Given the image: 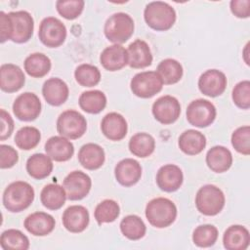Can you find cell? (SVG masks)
<instances>
[{
    "label": "cell",
    "instance_id": "1",
    "mask_svg": "<svg viewBox=\"0 0 250 250\" xmlns=\"http://www.w3.org/2000/svg\"><path fill=\"white\" fill-rule=\"evenodd\" d=\"M34 22L26 11L0 12V42L12 40L15 43H25L33 34Z\"/></svg>",
    "mask_w": 250,
    "mask_h": 250
},
{
    "label": "cell",
    "instance_id": "2",
    "mask_svg": "<svg viewBox=\"0 0 250 250\" xmlns=\"http://www.w3.org/2000/svg\"><path fill=\"white\" fill-rule=\"evenodd\" d=\"M34 199V189L26 182L17 181L10 184L3 192V205L13 213L28 208Z\"/></svg>",
    "mask_w": 250,
    "mask_h": 250
},
{
    "label": "cell",
    "instance_id": "3",
    "mask_svg": "<svg viewBox=\"0 0 250 250\" xmlns=\"http://www.w3.org/2000/svg\"><path fill=\"white\" fill-rule=\"evenodd\" d=\"M146 217L151 226L157 229L167 228L176 220L177 207L168 198H153L146 204Z\"/></svg>",
    "mask_w": 250,
    "mask_h": 250
},
{
    "label": "cell",
    "instance_id": "4",
    "mask_svg": "<svg viewBox=\"0 0 250 250\" xmlns=\"http://www.w3.org/2000/svg\"><path fill=\"white\" fill-rule=\"evenodd\" d=\"M144 18L150 28L156 31H165L174 25L176 21V12L168 3L154 1L146 6Z\"/></svg>",
    "mask_w": 250,
    "mask_h": 250
},
{
    "label": "cell",
    "instance_id": "5",
    "mask_svg": "<svg viewBox=\"0 0 250 250\" xmlns=\"http://www.w3.org/2000/svg\"><path fill=\"white\" fill-rule=\"evenodd\" d=\"M225 202L224 192L214 185L201 187L195 196L196 208L205 216H215L219 214L223 210Z\"/></svg>",
    "mask_w": 250,
    "mask_h": 250
},
{
    "label": "cell",
    "instance_id": "6",
    "mask_svg": "<svg viewBox=\"0 0 250 250\" xmlns=\"http://www.w3.org/2000/svg\"><path fill=\"white\" fill-rule=\"evenodd\" d=\"M105 37L115 44L126 42L134 32V21L126 13H115L105 21L104 27Z\"/></svg>",
    "mask_w": 250,
    "mask_h": 250
},
{
    "label": "cell",
    "instance_id": "7",
    "mask_svg": "<svg viewBox=\"0 0 250 250\" xmlns=\"http://www.w3.org/2000/svg\"><path fill=\"white\" fill-rule=\"evenodd\" d=\"M87 129L85 117L78 111L68 109L60 114L57 120L58 133L70 140L79 139L84 135Z\"/></svg>",
    "mask_w": 250,
    "mask_h": 250
},
{
    "label": "cell",
    "instance_id": "8",
    "mask_svg": "<svg viewBox=\"0 0 250 250\" xmlns=\"http://www.w3.org/2000/svg\"><path fill=\"white\" fill-rule=\"evenodd\" d=\"M130 87L135 96L148 99L162 90L163 82L156 71H143L132 78Z\"/></svg>",
    "mask_w": 250,
    "mask_h": 250
},
{
    "label": "cell",
    "instance_id": "9",
    "mask_svg": "<svg viewBox=\"0 0 250 250\" xmlns=\"http://www.w3.org/2000/svg\"><path fill=\"white\" fill-rule=\"evenodd\" d=\"M188 122L198 128H205L211 125L216 118L215 105L204 99H197L192 101L187 108Z\"/></svg>",
    "mask_w": 250,
    "mask_h": 250
},
{
    "label": "cell",
    "instance_id": "10",
    "mask_svg": "<svg viewBox=\"0 0 250 250\" xmlns=\"http://www.w3.org/2000/svg\"><path fill=\"white\" fill-rule=\"evenodd\" d=\"M38 37L45 46L57 48L61 46L66 38V27L59 19L47 17L40 22Z\"/></svg>",
    "mask_w": 250,
    "mask_h": 250
},
{
    "label": "cell",
    "instance_id": "11",
    "mask_svg": "<svg viewBox=\"0 0 250 250\" xmlns=\"http://www.w3.org/2000/svg\"><path fill=\"white\" fill-rule=\"evenodd\" d=\"M13 112L19 120L33 121L41 112V102L34 93H22L15 100Z\"/></svg>",
    "mask_w": 250,
    "mask_h": 250
},
{
    "label": "cell",
    "instance_id": "12",
    "mask_svg": "<svg viewBox=\"0 0 250 250\" xmlns=\"http://www.w3.org/2000/svg\"><path fill=\"white\" fill-rule=\"evenodd\" d=\"M62 187L69 200H81L90 191L91 178L82 171H72L63 180Z\"/></svg>",
    "mask_w": 250,
    "mask_h": 250
},
{
    "label": "cell",
    "instance_id": "13",
    "mask_svg": "<svg viewBox=\"0 0 250 250\" xmlns=\"http://www.w3.org/2000/svg\"><path fill=\"white\" fill-rule=\"evenodd\" d=\"M152 114L161 124H172L181 114L180 103L175 97L162 96L153 103Z\"/></svg>",
    "mask_w": 250,
    "mask_h": 250
},
{
    "label": "cell",
    "instance_id": "14",
    "mask_svg": "<svg viewBox=\"0 0 250 250\" xmlns=\"http://www.w3.org/2000/svg\"><path fill=\"white\" fill-rule=\"evenodd\" d=\"M227 84L228 80L225 73L218 69H208L203 72L198 79L200 92L212 98L222 95L227 88Z\"/></svg>",
    "mask_w": 250,
    "mask_h": 250
},
{
    "label": "cell",
    "instance_id": "15",
    "mask_svg": "<svg viewBox=\"0 0 250 250\" xmlns=\"http://www.w3.org/2000/svg\"><path fill=\"white\" fill-rule=\"evenodd\" d=\"M184 181L183 172L175 164H166L159 168L156 174V184L158 188L166 192L178 190Z\"/></svg>",
    "mask_w": 250,
    "mask_h": 250
},
{
    "label": "cell",
    "instance_id": "16",
    "mask_svg": "<svg viewBox=\"0 0 250 250\" xmlns=\"http://www.w3.org/2000/svg\"><path fill=\"white\" fill-rule=\"evenodd\" d=\"M89 221V212L81 205L69 206L62 214L63 227L73 233L82 232L88 227Z\"/></svg>",
    "mask_w": 250,
    "mask_h": 250
},
{
    "label": "cell",
    "instance_id": "17",
    "mask_svg": "<svg viewBox=\"0 0 250 250\" xmlns=\"http://www.w3.org/2000/svg\"><path fill=\"white\" fill-rule=\"evenodd\" d=\"M25 76L20 66L5 63L0 67V88L6 93H14L22 88Z\"/></svg>",
    "mask_w": 250,
    "mask_h": 250
},
{
    "label": "cell",
    "instance_id": "18",
    "mask_svg": "<svg viewBox=\"0 0 250 250\" xmlns=\"http://www.w3.org/2000/svg\"><path fill=\"white\" fill-rule=\"evenodd\" d=\"M116 181L123 187H131L139 182L142 176L140 163L133 158H125L119 161L114 168Z\"/></svg>",
    "mask_w": 250,
    "mask_h": 250
},
{
    "label": "cell",
    "instance_id": "19",
    "mask_svg": "<svg viewBox=\"0 0 250 250\" xmlns=\"http://www.w3.org/2000/svg\"><path fill=\"white\" fill-rule=\"evenodd\" d=\"M100 62L104 68L108 71L119 70L128 64V52L120 44L108 46L102 52Z\"/></svg>",
    "mask_w": 250,
    "mask_h": 250
},
{
    "label": "cell",
    "instance_id": "20",
    "mask_svg": "<svg viewBox=\"0 0 250 250\" xmlns=\"http://www.w3.org/2000/svg\"><path fill=\"white\" fill-rule=\"evenodd\" d=\"M42 94L49 104L59 106L66 102L69 90L63 80L58 77H52L44 82Z\"/></svg>",
    "mask_w": 250,
    "mask_h": 250
},
{
    "label": "cell",
    "instance_id": "21",
    "mask_svg": "<svg viewBox=\"0 0 250 250\" xmlns=\"http://www.w3.org/2000/svg\"><path fill=\"white\" fill-rule=\"evenodd\" d=\"M102 133L110 141H121L128 130L125 118L117 112H109L101 122Z\"/></svg>",
    "mask_w": 250,
    "mask_h": 250
},
{
    "label": "cell",
    "instance_id": "22",
    "mask_svg": "<svg viewBox=\"0 0 250 250\" xmlns=\"http://www.w3.org/2000/svg\"><path fill=\"white\" fill-rule=\"evenodd\" d=\"M47 155L57 162L69 160L74 153V146L70 141L62 136H54L45 144Z\"/></svg>",
    "mask_w": 250,
    "mask_h": 250
},
{
    "label": "cell",
    "instance_id": "23",
    "mask_svg": "<svg viewBox=\"0 0 250 250\" xmlns=\"http://www.w3.org/2000/svg\"><path fill=\"white\" fill-rule=\"evenodd\" d=\"M25 229L35 236H45L55 229V219L45 212H35L28 215L24 220Z\"/></svg>",
    "mask_w": 250,
    "mask_h": 250
},
{
    "label": "cell",
    "instance_id": "24",
    "mask_svg": "<svg viewBox=\"0 0 250 250\" xmlns=\"http://www.w3.org/2000/svg\"><path fill=\"white\" fill-rule=\"evenodd\" d=\"M249 230L240 225L229 227L223 235L224 247L228 250H245L249 246Z\"/></svg>",
    "mask_w": 250,
    "mask_h": 250
},
{
    "label": "cell",
    "instance_id": "25",
    "mask_svg": "<svg viewBox=\"0 0 250 250\" xmlns=\"http://www.w3.org/2000/svg\"><path fill=\"white\" fill-rule=\"evenodd\" d=\"M128 64L132 68H145L151 64L152 55L147 43L137 39L128 46Z\"/></svg>",
    "mask_w": 250,
    "mask_h": 250
},
{
    "label": "cell",
    "instance_id": "26",
    "mask_svg": "<svg viewBox=\"0 0 250 250\" xmlns=\"http://www.w3.org/2000/svg\"><path fill=\"white\" fill-rule=\"evenodd\" d=\"M105 159L104 148L93 143L81 146L78 151V160L87 170H97L104 164Z\"/></svg>",
    "mask_w": 250,
    "mask_h": 250
},
{
    "label": "cell",
    "instance_id": "27",
    "mask_svg": "<svg viewBox=\"0 0 250 250\" xmlns=\"http://www.w3.org/2000/svg\"><path fill=\"white\" fill-rule=\"evenodd\" d=\"M206 163L215 173L226 172L232 164L231 152L223 146H215L207 151Z\"/></svg>",
    "mask_w": 250,
    "mask_h": 250
},
{
    "label": "cell",
    "instance_id": "28",
    "mask_svg": "<svg viewBox=\"0 0 250 250\" xmlns=\"http://www.w3.org/2000/svg\"><path fill=\"white\" fill-rule=\"evenodd\" d=\"M179 147L188 155H196L206 146L205 136L196 130L189 129L182 133L179 137Z\"/></svg>",
    "mask_w": 250,
    "mask_h": 250
},
{
    "label": "cell",
    "instance_id": "29",
    "mask_svg": "<svg viewBox=\"0 0 250 250\" xmlns=\"http://www.w3.org/2000/svg\"><path fill=\"white\" fill-rule=\"evenodd\" d=\"M26 171L33 179H45L53 171L52 159L43 153H34L26 161Z\"/></svg>",
    "mask_w": 250,
    "mask_h": 250
},
{
    "label": "cell",
    "instance_id": "30",
    "mask_svg": "<svg viewBox=\"0 0 250 250\" xmlns=\"http://www.w3.org/2000/svg\"><path fill=\"white\" fill-rule=\"evenodd\" d=\"M66 198L64 188L58 184L46 185L40 193L41 203L49 210H58L62 208L64 205Z\"/></svg>",
    "mask_w": 250,
    "mask_h": 250
},
{
    "label": "cell",
    "instance_id": "31",
    "mask_svg": "<svg viewBox=\"0 0 250 250\" xmlns=\"http://www.w3.org/2000/svg\"><path fill=\"white\" fill-rule=\"evenodd\" d=\"M79 106L87 113L97 114L104 109L106 105V97L100 90L83 92L79 97Z\"/></svg>",
    "mask_w": 250,
    "mask_h": 250
},
{
    "label": "cell",
    "instance_id": "32",
    "mask_svg": "<svg viewBox=\"0 0 250 250\" xmlns=\"http://www.w3.org/2000/svg\"><path fill=\"white\" fill-rule=\"evenodd\" d=\"M24 70L34 78L45 76L51 69V60L42 53H33L24 60Z\"/></svg>",
    "mask_w": 250,
    "mask_h": 250
},
{
    "label": "cell",
    "instance_id": "33",
    "mask_svg": "<svg viewBox=\"0 0 250 250\" xmlns=\"http://www.w3.org/2000/svg\"><path fill=\"white\" fill-rule=\"evenodd\" d=\"M155 148L154 138L145 132L137 133L129 141L130 151L138 157H148Z\"/></svg>",
    "mask_w": 250,
    "mask_h": 250
},
{
    "label": "cell",
    "instance_id": "34",
    "mask_svg": "<svg viewBox=\"0 0 250 250\" xmlns=\"http://www.w3.org/2000/svg\"><path fill=\"white\" fill-rule=\"evenodd\" d=\"M156 72L161 77L163 84L172 85L181 80L183 76V66L174 59H165L157 65Z\"/></svg>",
    "mask_w": 250,
    "mask_h": 250
},
{
    "label": "cell",
    "instance_id": "35",
    "mask_svg": "<svg viewBox=\"0 0 250 250\" xmlns=\"http://www.w3.org/2000/svg\"><path fill=\"white\" fill-rule=\"evenodd\" d=\"M120 230L128 239L139 240L145 236L146 227L139 216L128 215L120 222Z\"/></svg>",
    "mask_w": 250,
    "mask_h": 250
},
{
    "label": "cell",
    "instance_id": "36",
    "mask_svg": "<svg viewBox=\"0 0 250 250\" xmlns=\"http://www.w3.org/2000/svg\"><path fill=\"white\" fill-rule=\"evenodd\" d=\"M0 245L4 250H27L29 239L21 230L10 229L2 232Z\"/></svg>",
    "mask_w": 250,
    "mask_h": 250
},
{
    "label": "cell",
    "instance_id": "37",
    "mask_svg": "<svg viewBox=\"0 0 250 250\" xmlns=\"http://www.w3.org/2000/svg\"><path fill=\"white\" fill-rule=\"evenodd\" d=\"M41 140L40 131L32 126H24L21 128L15 136L17 146L22 150H30L34 148Z\"/></svg>",
    "mask_w": 250,
    "mask_h": 250
},
{
    "label": "cell",
    "instance_id": "38",
    "mask_svg": "<svg viewBox=\"0 0 250 250\" xmlns=\"http://www.w3.org/2000/svg\"><path fill=\"white\" fill-rule=\"evenodd\" d=\"M74 77L79 85L83 87H94L98 85L101 80V72L99 68L93 64L82 63L76 67Z\"/></svg>",
    "mask_w": 250,
    "mask_h": 250
},
{
    "label": "cell",
    "instance_id": "39",
    "mask_svg": "<svg viewBox=\"0 0 250 250\" xmlns=\"http://www.w3.org/2000/svg\"><path fill=\"white\" fill-rule=\"evenodd\" d=\"M120 214V208L116 201L105 199L99 203L95 209L94 216L98 224L114 222Z\"/></svg>",
    "mask_w": 250,
    "mask_h": 250
},
{
    "label": "cell",
    "instance_id": "40",
    "mask_svg": "<svg viewBox=\"0 0 250 250\" xmlns=\"http://www.w3.org/2000/svg\"><path fill=\"white\" fill-rule=\"evenodd\" d=\"M218 238V229L213 225H200L195 228L192 233V241L198 247H210L215 244Z\"/></svg>",
    "mask_w": 250,
    "mask_h": 250
},
{
    "label": "cell",
    "instance_id": "41",
    "mask_svg": "<svg viewBox=\"0 0 250 250\" xmlns=\"http://www.w3.org/2000/svg\"><path fill=\"white\" fill-rule=\"evenodd\" d=\"M83 0H58L56 8L58 13L66 20H74L78 18L84 9Z\"/></svg>",
    "mask_w": 250,
    "mask_h": 250
},
{
    "label": "cell",
    "instance_id": "42",
    "mask_svg": "<svg viewBox=\"0 0 250 250\" xmlns=\"http://www.w3.org/2000/svg\"><path fill=\"white\" fill-rule=\"evenodd\" d=\"M231 145L237 152L244 155L250 154V127L248 125L241 126L232 133Z\"/></svg>",
    "mask_w": 250,
    "mask_h": 250
},
{
    "label": "cell",
    "instance_id": "43",
    "mask_svg": "<svg viewBox=\"0 0 250 250\" xmlns=\"http://www.w3.org/2000/svg\"><path fill=\"white\" fill-rule=\"evenodd\" d=\"M232 101L241 109L250 107V81L243 80L238 82L232 90Z\"/></svg>",
    "mask_w": 250,
    "mask_h": 250
},
{
    "label": "cell",
    "instance_id": "44",
    "mask_svg": "<svg viewBox=\"0 0 250 250\" xmlns=\"http://www.w3.org/2000/svg\"><path fill=\"white\" fill-rule=\"evenodd\" d=\"M19 160L18 151L11 146H0V167L2 169H8L13 167Z\"/></svg>",
    "mask_w": 250,
    "mask_h": 250
},
{
    "label": "cell",
    "instance_id": "45",
    "mask_svg": "<svg viewBox=\"0 0 250 250\" xmlns=\"http://www.w3.org/2000/svg\"><path fill=\"white\" fill-rule=\"evenodd\" d=\"M0 119H1L0 140L4 141L12 135L14 130V121L11 115L5 109L0 110Z\"/></svg>",
    "mask_w": 250,
    "mask_h": 250
},
{
    "label": "cell",
    "instance_id": "46",
    "mask_svg": "<svg viewBox=\"0 0 250 250\" xmlns=\"http://www.w3.org/2000/svg\"><path fill=\"white\" fill-rule=\"evenodd\" d=\"M231 13L240 19H246L250 15V1L249 0H232L230 1Z\"/></svg>",
    "mask_w": 250,
    "mask_h": 250
}]
</instances>
